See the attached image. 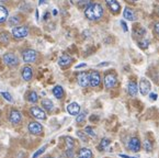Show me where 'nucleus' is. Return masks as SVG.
Segmentation results:
<instances>
[{
    "mask_svg": "<svg viewBox=\"0 0 159 158\" xmlns=\"http://www.w3.org/2000/svg\"><path fill=\"white\" fill-rule=\"evenodd\" d=\"M111 141L109 138H102V141L100 142V145H99V151H105V148L110 145Z\"/></svg>",
    "mask_w": 159,
    "mask_h": 158,
    "instance_id": "393cba45",
    "label": "nucleus"
},
{
    "mask_svg": "<svg viewBox=\"0 0 159 158\" xmlns=\"http://www.w3.org/2000/svg\"><path fill=\"white\" fill-rule=\"evenodd\" d=\"M30 112H31V114H32V116H34V118H38V120H45V118H46V113H45V111L39 107H32Z\"/></svg>",
    "mask_w": 159,
    "mask_h": 158,
    "instance_id": "1a4fd4ad",
    "label": "nucleus"
},
{
    "mask_svg": "<svg viewBox=\"0 0 159 158\" xmlns=\"http://www.w3.org/2000/svg\"><path fill=\"white\" fill-rule=\"evenodd\" d=\"M47 18H48V13H46V14H45V16H44V19H45V20H46Z\"/></svg>",
    "mask_w": 159,
    "mask_h": 158,
    "instance_id": "a18cd8bd",
    "label": "nucleus"
},
{
    "mask_svg": "<svg viewBox=\"0 0 159 158\" xmlns=\"http://www.w3.org/2000/svg\"><path fill=\"white\" fill-rule=\"evenodd\" d=\"M21 22V18L19 16H11L9 19V26H18V24Z\"/></svg>",
    "mask_w": 159,
    "mask_h": 158,
    "instance_id": "a878e982",
    "label": "nucleus"
},
{
    "mask_svg": "<svg viewBox=\"0 0 159 158\" xmlns=\"http://www.w3.org/2000/svg\"><path fill=\"white\" fill-rule=\"evenodd\" d=\"M57 13H58V12H57V10H56V9L53 10V14H54V16H56Z\"/></svg>",
    "mask_w": 159,
    "mask_h": 158,
    "instance_id": "c03bdc74",
    "label": "nucleus"
},
{
    "mask_svg": "<svg viewBox=\"0 0 159 158\" xmlns=\"http://www.w3.org/2000/svg\"><path fill=\"white\" fill-rule=\"evenodd\" d=\"M77 136L79 137L80 140L82 141V142H88V137H87V135H86V132H81V131H77Z\"/></svg>",
    "mask_w": 159,
    "mask_h": 158,
    "instance_id": "c756f323",
    "label": "nucleus"
},
{
    "mask_svg": "<svg viewBox=\"0 0 159 158\" xmlns=\"http://www.w3.org/2000/svg\"><path fill=\"white\" fill-rule=\"evenodd\" d=\"M84 132H86V134H88L89 136H91V137H96L97 136L96 133H94V131H93V128H92L91 126H87V128H84Z\"/></svg>",
    "mask_w": 159,
    "mask_h": 158,
    "instance_id": "7c9ffc66",
    "label": "nucleus"
},
{
    "mask_svg": "<svg viewBox=\"0 0 159 158\" xmlns=\"http://www.w3.org/2000/svg\"><path fill=\"white\" fill-rule=\"evenodd\" d=\"M155 32H156V34L159 36V22L155 23Z\"/></svg>",
    "mask_w": 159,
    "mask_h": 158,
    "instance_id": "58836bf2",
    "label": "nucleus"
},
{
    "mask_svg": "<svg viewBox=\"0 0 159 158\" xmlns=\"http://www.w3.org/2000/svg\"><path fill=\"white\" fill-rule=\"evenodd\" d=\"M28 101L31 103H36L39 101V95L35 91H30L28 95Z\"/></svg>",
    "mask_w": 159,
    "mask_h": 158,
    "instance_id": "b1692460",
    "label": "nucleus"
},
{
    "mask_svg": "<svg viewBox=\"0 0 159 158\" xmlns=\"http://www.w3.org/2000/svg\"><path fill=\"white\" fill-rule=\"evenodd\" d=\"M78 158H92V151L89 148H81L78 151Z\"/></svg>",
    "mask_w": 159,
    "mask_h": 158,
    "instance_id": "aec40b11",
    "label": "nucleus"
},
{
    "mask_svg": "<svg viewBox=\"0 0 159 158\" xmlns=\"http://www.w3.org/2000/svg\"><path fill=\"white\" fill-rule=\"evenodd\" d=\"M21 76H22V78H23L24 81H30L33 76V69L30 67V66H25V67L22 68Z\"/></svg>",
    "mask_w": 159,
    "mask_h": 158,
    "instance_id": "2eb2a0df",
    "label": "nucleus"
},
{
    "mask_svg": "<svg viewBox=\"0 0 159 158\" xmlns=\"http://www.w3.org/2000/svg\"><path fill=\"white\" fill-rule=\"evenodd\" d=\"M105 2H107L109 9H110L113 13H119L120 9H121V6L117 2V0H105Z\"/></svg>",
    "mask_w": 159,
    "mask_h": 158,
    "instance_id": "dca6fc26",
    "label": "nucleus"
},
{
    "mask_svg": "<svg viewBox=\"0 0 159 158\" xmlns=\"http://www.w3.org/2000/svg\"><path fill=\"white\" fill-rule=\"evenodd\" d=\"M28 130L31 134H34V135H40L42 134L43 132V126L41 125L39 122H30L28 125Z\"/></svg>",
    "mask_w": 159,
    "mask_h": 158,
    "instance_id": "423d86ee",
    "label": "nucleus"
},
{
    "mask_svg": "<svg viewBox=\"0 0 159 158\" xmlns=\"http://www.w3.org/2000/svg\"><path fill=\"white\" fill-rule=\"evenodd\" d=\"M6 1H8V0H0V2H6Z\"/></svg>",
    "mask_w": 159,
    "mask_h": 158,
    "instance_id": "49530a36",
    "label": "nucleus"
},
{
    "mask_svg": "<svg viewBox=\"0 0 159 158\" xmlns=\"http://www.w3.org/2000/svg\"><path fill=\"white\" fill-rule=\"evenodd\" d=\"M39 3H40V6L44 5V3H46V0H40V2H39Z\"/></svg>",
    "mask_w": 159,
    "mask_h": 158,
    "instance_id": "37998d69",
    "label": "nucleus"
},
{
    "mask_svg": "<svg viewBox=\"0 0 159 158\" xmlns=\"http://www.w3.org/2000/svg\"><path fill=\"white\" fill-rule=\"evenodd\" d=\"M2 61L9 67H16L19 64V59H18L16 55H14L13 53H6L2 56Z\"/></svg>",
    "mask_w": 159,
    "mask_h": 158,
    "instance_id": "7ed1b4c3",
    "label": "nucleus"
},
{
    "mask_svg": "<svg viewBox=\"0 0 159 158\" xmlns=\"http://www.w3.org/2000/svg\"><path fill=\"white\" fill-rule=\"evenodd\" d=\"M46 147H47L46 145H44V146H43L42 148H40L38 151H35V153L33 154V157H32V158H38L39 156H41V155H42V154L45 151V149H46Z\"/></svg>",
    "mask_w": 159,
    "mask_h": 158,
    "instance_id": "72a5a7b5",
    "label": "nucleus"
},
{
    "mask_svg": "<svg viewBox=\"0 0 159 158\" xmlns=\"http://www.w3.org/2000/svg\"><path fill=\"white\" fill-rule=\"evenodd\" d=\"M29 34V28L28 26H14V29H12V35L14 39L21 40L26 37Z\"/></svg>",
    "mask_w": 159,
    "mask_h": 158,
    "instance_id": "f03ea898",
    "label": "nucleus"
},
{
    "mask_svg": "<svg viewBox=\"0 0 159 158\" xmlns=\"http://www.w3.org/2000/svg\"><path fill=\"white\" fill-rule=\"evenodd\" d=\"M1 95L5 98L8 102H13V98H12V95H10L9 92H6V91H3V92H1Z\"/></svg>",
    "mask_w": 159,
    "mask_h": 158,
    "instance_id": "473e14b6",
    "label": "nucleus"
},
{
    "mask_svg": "<svg viewBox=\"0 0 159 158\" xmlns=\"http://www.w3.org/2000/svg\"><path fill=\"white\" fill-rule=\"evenodd\" d=\"M120 157H122V158H137V157H132V156L123 155V154H121V155H120Z\"/></svg>",
    "mask_w": 159,
    "mask_h": 158,
    "instance_id": "a19ab883",
    "label": "nucleus"
},
{
    "mask_svg": "<svg viewBox=\"0 0 159 158\" xmlns=\"http://www.w3.org/2000/svg\"><path fill=\"white\" fill-rule=\"evenodd\" d=\"M9 34L8 33H1L0 34V42L2 43V44H7V43H9Z\"/></svg>",
    "mask_w": 159,
    "mask_h": 158,
    "instance_id": "cd10ccee",
    "label": "nucleus"
},
{
    "mask_svg": "<svg viewBox=\"0 0 159 158\" xmlns=\"http://www.w3.org/2000/svg\"><path fill=\"white\" fill-rule=\"evenodd\" d=\"M103 7L100 5V3H90L88 7L84 10V16L88 20L90 21H98L103 16Z\"/></svg>",
    "mask_w": 159,
    "mask_h": 158,
    "instance_id": "f257e3e1",
    "label": "nucleus"
},
{
    "mask_svg": "<svg viewBox=\"0 0 159 158\" xmlns=\"http://www.w3.org/2000/svg\"><path fill=\"white\" fill-rule=\"evenodd\" d=\"M73 63V57L69 55H67V54H64V55H61V57H59L58 59V65L61 66V67L65 68V67H68V66L70 65V64Z\"/></svg>",
    "mask_w": 159,
    "mask_h": 158,
    "instance_id": "ddd939ff",
    "label": "nucleus"
},
{
    "mask_svg": "<svg viewBox=\"0 0 159 158\" xmlns=\"http://www.w3.org/2000/svg\"><path fill=\"white\" fill-rule=\"evenodd\" d=\"M139 91L143 95H146L150 91V82L146 78H142L139 81Z\"/></svg>",
    "mask_w": 159,
    "mask_h": 158,
    "instance_id": "f8f14e48",
    "label": "nucleus"
},
{
    "mask_svg": "<svg viewBox=\"0 0 159 158\" xmlns=\"http://www.w3.org/2000/svg\"><path fill=\"white\" fill-rule=\"evenodd\" d=\"M91 3V0H79L78 1V6H79L80 8H84V7H88V6Z\"/></svg>",
    "mask_w": 159,
    "mask_h": 158,
    "instance_id": "f704fd0d",
    "label": "nucleus"
},
{
    "mask_svg": "<svg viewBox=\"0 0 159 158\" xmlns=\"http://www.w3.org/2000/svg\"><path fill=\"white\" fill-rule=\"evenodd\" d=\"M108 65H109V63H102L99 65V67H103V66H108Z\"/></svg>",
    "mask_w": 159,
    "mask_h": 158,
    "instance_id": "79ce46f5",
    "label": "nucleus"
},
{
    "mask_svg": "<svg viewBox=\"0 0 159 158\" xmlns=\"http://www.w3.org/2000/svg\"><path fill=\"white\" fill-rule=\"evenodd\" d=\"M9 16V11L5 6L0 5V23H3Z\"/></svg>",
    "mask_w": 159,
    "mask_h": 158,
    "instance_id": "6ab92c4d",
    "label": "nucleus"
},
{
    "mask_svg": "<svg viewBox=\"0 0 159 158\" xmlns=\"http://www.w3.org/2000/svg\"><path fill=\"white\" fill-rule=\"evenodd\" d=\"M9 120H10V122H11L12 124H19L20 122L22 121L21 112L18 111V110H16V109L11 110V112H10V115H9Z\"/></svg>",
    "mask_w": 159,
    "mask_h": 158,
    "instance_id": "9b49d317",
    "label": "nucleus"
},
{
    "mask_svg": "<svg viewBox=\"0 0 159 158\" xmlns=\"http://www.w3.org/2000/svg\"><path fill=\"white\" fill-rule=\"evenodd\" d=\"M101 82V76L98 72L96 70H92L89 74V85L93 88H97V87L100 86Z\"/></svg>",
    "mask_w": 159,
    "mask_h": 158,
    "instance_id": "39448f33",
    "label": "nucleus"
},
{
    "mask_svg": "<svg viewBox=\"0 0 159 158\" xmlns=\"http://www.w3.org/2000/svg\"><path fill=\"white\" fill-rule=\"evenodd\" d=\"M132 1H137V0H132Z\"/></svg>",
    "mask_w": 159,
    "mask_h": 158,
    "instance_id": "de8ad7c7",
    "label": "nucleus"
},
{
    "mask_svg": "<svg viewBox=\"0 0 159 158\" xmlns=\"http://www.w3.org/2000/svg\"><path fill=\"white\" fill-rule=\"evenodd\" d=\"M123 16L124 19L129 20V21H133L134 19H135V16H134V12L131 8L129 7H125L124 8V11H123Z\"/></svg>",
    "mask_w": 159,
    "mask_h": 158,
    "instance_id": "412c9836",
    "label": "nucleus"
},
{
    "mask_svg": "<svg viewBox=\"0 0 159 158\" xmlns=\"http://www.w3.org/2000/svg\"><path fill=\"white\" fill-rule=\"evenodd\" d=\"M22 58L25 63H34L38 59V52L32 49H28L22 53Z\"/></svg>",
    "mask_w": 159,
    "mask_h": 158,
    "instance_id": "20e7f679",
    "label": "nucleus"
},
{
    "mask_svg": "<svg viewBox=\"0 0 159 158\" xmlns=\"http://www.w3.org/2000/svg\"><path fill=\"white\" fill-rule=\"evenodd\" d=\"M46 158H53V157H46Z\"/></svg>",
    "mask_w": 159,
    "mask_h": 158,
    "instance_id": "09e8293b",
    "label": "nucleus"
},
{
    "mask_svg": "<svg viewBox=\"0 0 159 158\" xmlns=\"http://www.w3.org/2000/svg\"><path fill=\"white\" fill-rule=\"evenodd\" d=\"M144 146H145V149L147 151H150L152 149V146L150 145L149 141H145V143H144Z\"/></svg>",
    "mask_w": 159,
    "mask_h": 158,
    "instance_id": "c9c22d12",
    "label": "nucleus"
},
{
    "mask_svg": "<svg viewBox=\"0 0 159 158\" xmlns=\"http://www.w3.org/2000/svg\"><path fill=\"white\" fill-rule=\"evenodd\" d=\"M65 141H66V146H67L66 155H67V157L73 158L74 157V147H75V142H74L73 138L69 137V136L65 137Z\"/></svg>",
    "mask_w": 159,
    "mask_h": 158,
    "instance_id": "9d476101",
    "label": "nucleus"
},
{
    "mask_svg": "<svg viewBox=\"0 0 159 158\" xmlns=\"http://www.w3.org/2000/svg\"><path fill=\"white\" fill-rule=\"evenodd\" d=\"M53 95H54L57 99H61V98L64 97V95H65L63 87L61 86H55L54 88H53Z\"/></svg>",
    "mask_w": 159,
    "mask_h": 158,
    "instance_id": "4be33fe9",
    "label": "nucleus"
},
{
    "mask_svg": "<svg viewBox=\"0 0 159 158\" xmlns=\"http://www.w3.org/2000/svg\"><path fill=\"white\" fill-rule=\"evenodd\" d=\"M87 66V64H84V63H81V64H79V65H77L76 66V69H79V68H82V67H86Z\"/></svg>",
    "mask_w": 159,
    "mask_h": 158,
    "instance_id": "ea45409f",
    "label": "nucleus"
},
{
    "mask_svg": "<svg viewBox=\"0 0 159 158\" xmlns=\"http://www.w3.org/2000/svg\"><path fill=\"white\" fill-rule=\"evenodd\" d=\"M42 107L44 108L46 111L51 112L52 110L54 109V103L52 102V100H49V99H43L42 100Z\"/></svg>",
    "mask_w": 159,
    "mask_h": 158,
    "instance_id": "5701e85b",
    "label": "nucleus"
},
{
    "mask_svg": "<svg viewBox=\"0 0 159 158\" xmlns=\"http://www.w3.org/2000/svg\"><path fill=\"white\" fill-rule=\"evenodd\" d=\"M116 76L114 74H107L104 76V85H105V88L111 89L116 85Z\"/></svg>",
    "mask_w": 159,
    "mask_h": 158,
    "instance_id": "6e6552de",
    "label": "nucleus"
},
{
    "mask_svg": "<svg viewBox=\"0 0 159 158\" xmlns=\"http://www.w3.org/2000/svg\"><path fill=\"white\" fill-rule=\"evenodd\" d=\"M145 33H146L145 29H143V28L136 29L135 26H134V34L138 35V36H143V35L145 34Z\"/></svg>",
    "mask_w": 159,
    "mask_h": 158,
    "instance_id": "2f4dec72",
    "label": "nucleus"
},
{
    "mask_svg": "<svg viewBox=\"0 0 159 158\" xmlns=\"http://www.w3.org/2000/svg\"><path fill=\"white\" fill-rule=\"evenodd\" d=\"M86 115H87V111H84V112H81V113H78L77 118H76V122H77L78 124L82 123V122L86 120Z\"/></svg>",
    "mask_w": 159,
    "mask_h": 158,
    "instance_id": "bb28decb",
    "label": "nucleus"
},
{
    "mask_svg": "<svg viewBox=\"0 0 159 158\" xmlns=\"http://www.w3.org/2000/svg\"><path fill=\"white\" fill-rule=\"evenodd\" d=\"M149 99L150 100H157V93H155V92H152L149 95Z\"/></svg>",
    "mask_w": 159,
    "mask_h": 158,
    "instance_id": "4c0bfd02",
    "label": "nucleus"
},
{
    "mask_svg": "<svg viewBox=\"0 0 159 158\" xmlns=\"http://www.w3.org/2000/svg\"><path fill=\"white\" fill-rule=\"evenodd\" d=\"M121 26H122V28H123V31H124V32H127V31H129V29H127L126 23H125L124 21H121Z\"/></svg>",
    "mask_w": 159,
    "mask_h": 158,
    "instance_id": "e433bc0d",
    "label": "nucleus"
},
{
    "mask_svg": "<svg viewBox=\"0 0 159 158\" xmlns=\"http://www.w3.org/2000/svg\"><path fill=\"white\" fill-rule=\"evenodd\" d=\"M148 45H149V41L148 40H140V41H138V46L140 49H147Z\"/></svg>",
    "mask_w": 159,
    "mask_h": 158,
    "instance_id": "c85d7f7f",
    "label": "nucleus"
},
{
    "mask_svg": "<svg viewBox=\"0 0 159 158\" xmlns=\"http://www.w3.org/2000/svg\"><path fill=\"white\" fill-rule=\"evenodd\" d=\"M77 81L78 85L82 88H86V87L89 86V74L87 72H79L77 75Z\"/></svg>",
    "mask_w": 159,
    "mask_h": 158,
    "instance_id": "0eeeda50",
    "label": "nucleus"
},
{
    "mask_svg": "<svg viewBox=\"0 0 159 158\" xmlns=\"http://www.w3.org/2000/svg\"><path fill=\"white\" fill-rule=\"evenodd\" d=\"M67 112L70 115H77L80 112V105L77 102H71L67 105Z\"/></svg>",
    "mask_w": 159,
    "mask_h": 158,
    "instance_id": "f3484780",
    "label": "nucleus"
},
{
    "mask_svg": "<svg viewBox=\"0 0 159 158\" xmlns=\"http://www.w3.org/2000/svg\"><path fill=\"white\" fill-rule=\"evenodd\" d=\"M129 151H134V153H137V151H139L140 149V142L139 140H138L137 137H132L131 140H129Z\"/></svg>",
    "mask_w": 159,
    "mask_h": 158,
    "instance_id": "4468645a",
    "label": "nucleus"
},
{
    "mask_svg": "<svg viewBox=\"0 0 159 158\" xmlns=\"http://www.w3.org/2000/svg\"><path fill=\"white\" fill-rule=\"evenodd\" d=\"M127 91H129V95H132V97H135V95H137L138 88H137V85H136L135 81L129 82V85H127Z\"/></svg>",
    "mask_w": 159,
    "mask_h": 158,
    "instance_id": "a211bd4d",
    "label": "nucleus"
}]
</instances>
